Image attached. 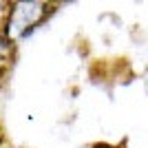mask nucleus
Returning a JSON list of instances; mask_svg holds the SVG:
<instances>
[{
    "mask_svg": "<svg viewBox=\"0 0 148 148\" xmlns=\"http://www.w3.org/2000/svg\"><path fill=\"white\" fill-rule=\"evenodd\" d=\"M53 7L47 2H11L7 5V16L2 22V36L7 40L25 42L51 18Z\"/></svg>",
    "mask_w": 148,
    "mask_h": 148,
    "instance_id": "1",
    "label": "nucleus"
},
{
    "mask_svg": "<svg viewBox=\"0 0 148 148\" xmlns=\"http://www.w3.org/2000/svg\"><path fill=\"white\" fill-rule=\"evenodd\" d=\"M11 53H13V42H11V40H7V38L0 33V66L9 60Z\"/></svg>",
    "mask_w": 148,
    "mask_h": 148,
    "instance_id": "2",
    "label": "nucleus"
},
{
    "mask_svg": "<svg viewBox=\"0 0 148 148\" xmlns=\"http://www.w3.org/2000/svg\"><path fill=\"white\" fill-rule=\"evenodd\" d=\"M5 16H7V5L0 2V27H2V22H5Z\"/></svg>",
    "mask_w": 148,
    "mask_h": 148,
    "instance_id": "3",
    "label": "nucleus"
}]
</instances>
